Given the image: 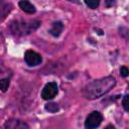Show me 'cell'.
<instances>
[{
	"label": "cell",
	"instance_id": "9c48e42d",
	"mask_svg": "<svg viewBox=\"0 0 129 129\" xmlns=\"http://www.w3.org/2000/svg\"><path fill=\"white\" fill-rule=\"evenodd\" d=\"M44 109L46 111H48L49 113H55L56 111H58V105L56 103H47L45 106H44Z\"/></svg>",
	"mask_w": 129,
	"mask_h": 129
},
{
	"label": "cell",
	"instance_id": "9a60e30c",
	"mask_svg": "<svg viewBox=\"0 0 129 129\" xmlns=\"http://www.w3.org/2000/svg\"><path fill=\"white\" fill-rule=\"evenodd\" d=\"M106 4L109 6V5H113V4H114V2H106Z\"/></svg>",
	"mask_w": 129,
	"mask_h": 129
},
{
	"label": "cell",
	"instance_id": "8fae6325",
	"mask_svg": "<svg viewBox=\"0 0 129 129\" xmlns=\"http://www.w3.org/2000/svg\"><path fill=\"white\" fill-rule=\"evenodd\" d=\"M85 3L90 7V8H92V9H95V8H97L98 6H99V4H100V2L99 1H97V0H86L85 1Z\"/></svg>",
	"mask_w": 129,
	"mask_h": 129
},
{
	"label": "cell",
	"instance_id": "5bb4252c",
	"mask_svg": "<svg viewBox=\"0 0 129 129\" xmlns=\"http://www.w3.org/2000/svg\"><path fill=\"white\" fill-rule=\"evenodd\" d=\"M105 129H116V128H115L113 125H108V126H107Z\"/></svg>",
	"mask_w": 129,
	"mask_h": 129
},
{
	"label": "cell",
	"instance_id": "8992f818",
	"mask_svg": "<svg viewBox=\"0 0 129 129\" xmlns=\"http://www.w3.org/2000/svg\"><path fill=\"white\" fill-rule=\"evenodd\" d=\"M3 129H28V125L22 120L11 118L5 121L3 124Z\"/></svg>",
	"mask_w": 129,
	"mask_h": 129
},
{
	"label": "cell",
	"instance_id": "7a4b0ae2",
	"mask_svg": "<svg viewBox=\"0 0 129 129\" xmlns=\"http://www.w3.org/2000/svg\"><path fill=\"white\" fill-rule=\"evenodd\" d=\"M40 22L38 20L31 21H13L10 24V30L16 35H26L38 28Z\"/></svg>",
	"mask_w": 129,
	"mask_h": 129
},
{
	"label": "cell",
	"instance_id": "5b68a950",
	"mask_svg": "<svg viewBox=\"0 0 129 129\" xmlns=\"http://www.w3.org/2000/svg\"><path fill=\"white\" fill-rule=\"evenodd\" d=\"M24 60L25 62L30 66V67H35L37 64H39L42 61V57L39 53L35 52L34 50H26L24 53Z\"/></svg>",
	"mask_w": 129,
	"mask_h": 129
},
{
	"label": "cell",
	"instance_id": "277c9868",
	"mask_svg": "<svg viewBox=\"0 0 129 129\" xmlns=\"http://www.w3.org/2000/svg\"><path fill=\"white\" fill-rule=\"evenodd\" d=\"M57 91H58V89H57L56 83H54V82L47 83L41 91V97L44 100H51L56 96Z\"/></svg>",
	"mask_w": 129,
	"mask_h": 129
},
{
	"label": "cell",
	"instance_id": "30bf717a",
	"mask_svg": "<svg viewBox=\"0 0 129 129\" xmlns=\"http://www.w3.org/2000/svg\"><path fill=\"white\" fill-rule=\"evenodd\" d=\"M9 84H10V80L9 79H2L0 81V88H1V91L2 92H6L8 87H9Z\"/></svg>",
	"mask_w": 129,
	"mask_h": 129
},
{
	"label": "cell",
	"instance_id": "6da1fadb",
	"mask_svg": "<svg viewBox=\"0 0 129 129\" xmlns=\"http://www.w3.org/2000/svg\"><path fill=\"white\" fill-rule=\"evenodd\" d=\"M115 85H116V80L111 76L99 80H95L85 86L83 90V95L86 99L94 100L108 93L111 89H113Z\"/></svg>",
	"mask_w": 129,
	"mask_h": 129
},
{
	"label": "cell",
	"instance_id": "3957f363",
	"mask_svg": "<svg viewBox=\"0 0 129 129\" xmlns=\"http://www.w3.org/2000/svg\"><path fill=\"white\" fill-rule=\"evenodd\" d=\"M102 121H103L102 114L98 111H93L87 117L85 121V127L86 129H95L101 124Z\"/></svg>",
	"mask_w": 129,
	"mask_h": 129
},
{
	"label": "cell",
	"instance_id": "52a82bcc",
	"mask_svg": "<svg viewBox=\"0 0 129 129\" xmlns=\"http://www.w3.org/2000/svg\"><path fill=\"white\" fill-rule=\"evenodd\" d=\"M62 29H63V24L60 22V21H55L52 23V26L51 28L49 29V33L52 35V36H59L60 33L62 32Z\"/></svg>",
	"mask_w": 129,
	"mask_h": 129
},
{
	"label": "cell",
	"instance_id": "ba28073f",
	"mask_svg": "<svg viewBox=\"0 0 129 129\" xmlns=\"http://www.w3.org/2000/svg\"><path fill=\"white\" fill-rule=\"evenodd\" d=\"M18 5L21 8V10H23L24 12H26L28 14H33L36 11L34 5H32L29 1H19Z\"/></svg>",
	"mask_w": 129,
	"mask_h": 129
},
{
	"label": "cell",
	"instance_id": "4fadbf2b",
	"mask_svg": "<svg viewBox=\"0 0 129 129\" xmlns=\"http://www.w3.org/2000/svg\"><path fill=\"white\" fill-rule=\"evenodd\" d=\"M120 75L123 77V78H126L129 76V70L126 68V67H121L120 68Z\"/></svg>",
	"mask_w": 129,
	"mask_h": 129
},
{
	"label": "cell",
	"instance_id": "7c38bea8",
	"mask_svg": "<svg viewBox=\"0 0 129 129\" xmlns=\"http://www.w3.org/2000/svg\"><path fill=\"white\" fill-rule=\"evenodd\" d=\"M122 105H123V108L127 112H129V95L124 96V98L122 100Z\"/></svg>",
	"mask_w": 129,
	"mask_h": 129
}]
</instances>
